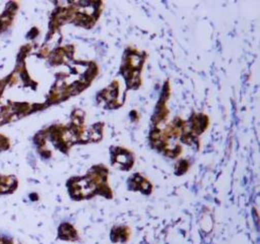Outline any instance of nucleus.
I'll return each instance as SVG.
<instances>
[{"label": "nucleus", "instance_id": "nucleus-2", "mask_svg": "<svg viewBox=\"0 0 260 244\" xmlns=\"http://www.w3.org/2000/svg\"><path fill=\"white\" fill-rule=\"evenodd\" d=\"M111 164L120 171H130L134 165L135 158L129 149L121 146H113L110 149Z\"/></svg>", "mask_w": 260, "mask_h": 244}, {"label": "nucleus", "instance_id": "nucleus-1", "mask_svg": "<svg viewBox=\"0 0 260 244\" xmlns=\"http://www.w3.org/2000/svg\"><path fill=\"white\" fill-rule=\"evenodd\" d=\"M108 169L103 165L92 167L86 176L71 180V195L76 200L91 199L96 195L111 199L113 193L108 184Z\"/></svg>", "mask_w": 260, "mask_h": 244}, {"label": "nucleus", "instance_id": "nucleus-4", "mask_svg": "<svg viewBox=\"0 0 260 244\" xmlns=\"http://www.w3.org/2000/svg\"><path fill=\"white\" fill-rule=\"evenodd\" d=\"M131 230L128 226H114L110 232V240L112 243L126 244L130 239Z\"/></svg>", "mask_w": 260, "mask_h": 244}, {"label": "nucleus", "instance_id": "nucleus-3", "mask_svg": "<svg viewBox=\"0 0 260 244\" xmlns=\"http://www.w3.org/2000/svg\"><path fill=\"white\" fill-rule=\"evenodd\" d=\"M128 188L131 191H138L144 195H150L152 192L151 183L140 174L133 175L128 180Z\"/></svg>", "mask_w": 260, "mask_h": 244}, {"label": "nucleus", "instance_id": "nucleus-5", "mask_svg": "<svg viewBox=\"0 0 260 244\" xmlns=\"http://www.w3.org/2000/svg\"><path fill=\"white\" fill-rule=\"evenodd\" d=\"M60 232H62V234H60V236L65 240H70V241L79 240V234H78L77 230L72 226H69V228H66V227L61 228Z\"/></svg>", "mask_w": 260, "mask_h": 244}]
</instances>
